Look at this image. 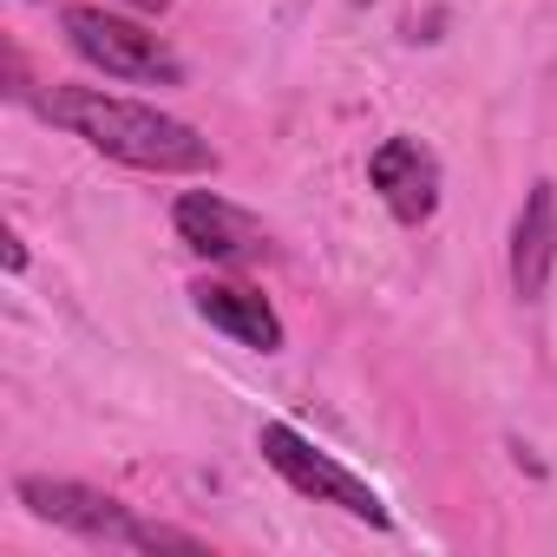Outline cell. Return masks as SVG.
<instances>
[{"instance_id": "8fae6325", "label": "cell", "mask_w": 557, "mask_h": 557, "mask_svg": "<svg viewBox=\"0 0 557 557\" xmlns=\"http://www.w3.org/2000/svg\"><path fill=\"white\" fill-rule=\"evenodd\" d=\"M348 8H374V0H348Z\"/></svg>"}, {"instance_id": "3957f363", "label": "cell", "mask_w": 557, "mask_h": 557, "mask_svg": "<svg viewBox=\"0 0 557 557\" xmlns=\"http://www.w3.org/2000/svg\"><path fill=\"white\" fill-rule=\"evenodd\" d=\"M60 21H66L73 53H79L92 73L125 79V86H184V60H177L145 21H125V14L86 8V0H73Z\"/></svg>"}, {"instance_id": "277c9868", "label": "cell", "mask_w": 557, "mask_h": 557, "mask_svg": "<svg viewBox=\"0 0 557 557\" xmlns=\"http://www.w3.org/2000/svg\"><path fill=\"white\" fill-rule=\"evenodd\" d=\"M21 505L34 511V518H47V524H60V531H73V537H86V544H112V550H151V524L125 505V498H112V492H99V485H79V479H47V472H21Z\"/></svg>"}, {"instance_id": "30bf717a", "label": "cell", "mask_w": 557, "mask_h": 557, "mask_svg": "<svg viewBox=\"0 0 557 557\" xmlns=\"http://www.w3.org/2000/svg\"><path fill=\"white\" fill-rule=\"evenodd\" d=\"M125 8H138V14H164L171 0H125Z\"/></svg>"}, {"instance_id": "5b68a950", "label": "cell", "mask_w": 557, "mask_h": 557, "mask_svg": "<svg viewBox=\"0 0 557 557\" xmlns=\"http://www.w3.org/2000/svg\"><path fill=\"white\" fill-rule=\"evenodd\" d=\"M368 184L381 190V203L394 210V223H407V230H420L433 210H440V190H446V171H440V158H433V145H420V138H407V132H394V138H381L374 151H368Z\"/></svg>"}, {"instance_id": "ba28073f", "label": "cell", "mask_w": 557, "mask_h": 557, "mask_svg": "<svg viewBox=\"0 0 557 557\" xmlns=\"http://www.w3.org/2000/svg\"><path fill=\"white\" fill-rule=\"evenodd\" d=\"M550 269H557V184L537 177L518 203V223H511V296L544 302Z\"/></svg>"}, {"instance_id": "7a4b0ae2", "label": "cell", "mask_w": 557, "mask_h": 557, "mask_svg": "<svg viewBox=\"0 0 557 557\" xmlns=\"http://www.w3.org/2000/svg\"><path fill=\"white\" fill-rule=\"evenodd\" d=\"M256 453H262V466H269L275 479L296 485L302 498L335 505V511H348V518H361V524H374V531L394 524V511L381 505V492H374L361 472H348L335 453H322L315 440H302L289 420H262V426H256Z\"/></svg>"}, {"instance_id": "6da1fadb", "label": "cell", "mask_w": 557, "mask_h": 557, "mask_svg": "<svg viewBox=\"0 0 557 557\" xmlns=\"http://www.w3.org/2000/svg\"><path fill=\"white\" fill-rule=\"evenodd\" d=\"M40 119L86 138L112 164H132V171H158V177L216 171V151L197 125H184V119H171L145 99H119L106 86H53V92H40Z\"/></svg>"}, {"instance_id": "8992f818", "label": "cell", "mask_w": 557, "mask_h": 557, "mask_svg": "<svg viewBox=\"0 0 557 557\" xmlns=\"http://www.w3.org/2000/svg\"><path fill=\"white\" fill-rule=\"evenodd\" d=\"M190 309H197L216 335H230L236 348H256V355H283V342H289L283 315H275L269 296L249 289V283H223V275H203V283H190Z\"/></svg>"}, {"instance_id": "9c48e42d", "label": "cell", "mask_w": 557, "mask_h": 557, "mask_svg": "<svg viewBox=\"0 0 557 557\" xmlns=\"http://www.w3.org/2000/svg\"><path fill=\"white\" fill-rule=\"evenodd\" d=\"M21 269H27V243L8 230V275H21Z\"/></svg>"}, {"instance_id": "52a82bcc", "label": "cell", "mask_w": 557, "mask_h": 557, "mask_svg": "<svg viewBox=\"0 0 557 557\" xmlns=\"http://www.w3.org/2000/svg\"><path fill=\"white\" fill-rule=\"evenodd\" d=\"M171 223H177V243H184L190 256H203V262H236V256H256V249H262L256 216H243V210H236L230 197H216V190H184L177 210H171Z\"/></svg>"}]
</instances>
